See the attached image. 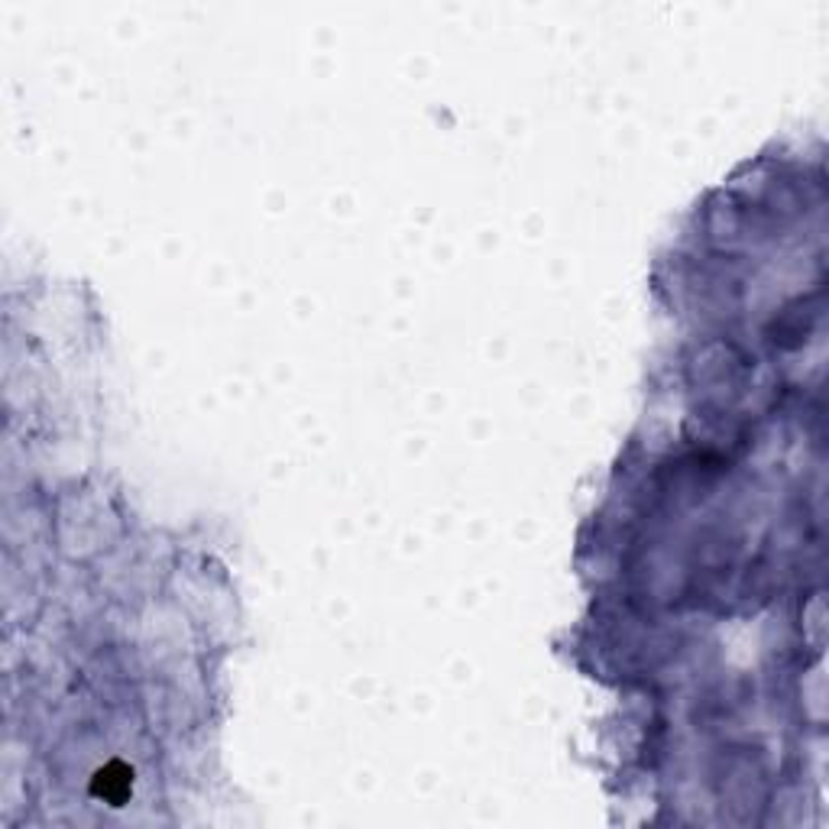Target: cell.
<instances>
[{
	"label": "cell",
	"mask_w": 829,
	"mask_h": 829,
	"mask_svg": "<svg viewBox=\"0 0 829 829\" xmlns=\"http://www.w3.org/2000/svg\"><path fill=\"white\" fill-rule=\"evenodd\" d=\"M133 784H136L133 769L123 765V762H111V765H104V769L95 774L91 794H95L98 800H104L108 807H123V804L133 797Z\"/></svg>",
	"instance_id": "6da1fadb"
}]
</instances>
